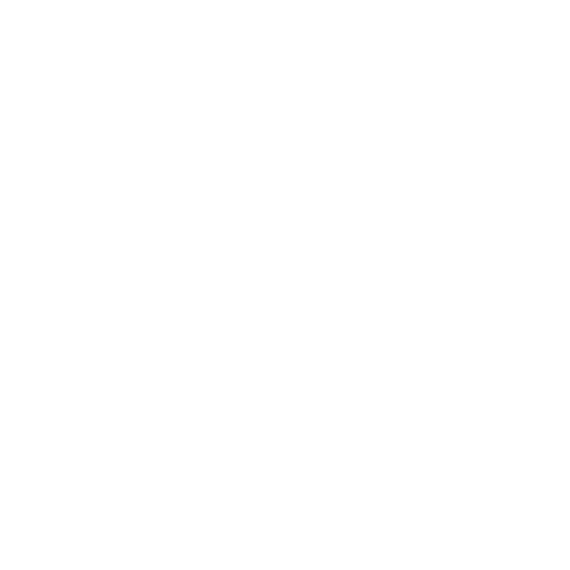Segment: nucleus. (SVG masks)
Returning a JSON list of instances; mask_svg holds the SVG:
<instances>
[]
</instances>
